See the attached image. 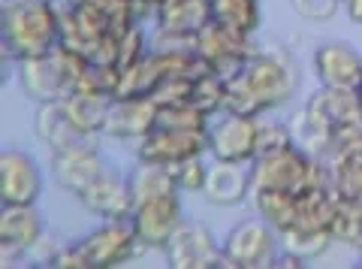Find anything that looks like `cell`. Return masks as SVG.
I'll use <instances>...</instances> for the list:
<instances>
[{
    "label": "cell",
    "mask_w": 362,
    "mask_h": 269,
    "mask_svg": "<svg viewBox=\"0 0 362 269\" xmlns=\"http://www.w3.org/2000/svg\"><path fill=\"white\" fill-rule=\"evenodd\" d=\"M356 103H359V118H362V82H359V88H356Z\"/></svg>",
    "instance_id": "obj_39"
},
{
    "label": "cell",
    "mask_w": 362,
    "mask_h": 269,
    "mask_svg": "<svg viewBox=\"0 0 362 269\" xmlns=\"http://www.w3.org/2000/svg\"><path fill=\"white\" fill-rule=\"evenodd\" d=\"M175 176V185L181 194H202V188H206V178H209V164L202 158H187L175 166H169Z\"/></svg>",
    "instance_id": "obj_31"
},
{
    "label": "cell",
    "mask_w": 362,
    "mask_h": 269,
    "mask_svg": "<svg viewBox=\"0 0 362 269\" xmlns=\"http://www.w3.org/2000/svg\"><path fill=\"white\" fill-rule=\"evenodd\" d=\"M305 106L314 109L326 125L341 130L347 125H362L359 118V103H356V91L350 88H329V85H320L317 91L305 100Z\"/></svg>",
    "instance_id": "obj_21"
},
{
    "label": "cell",
    "mask_w": 362,
    "mask_h": 269,
    "mask_svg": "<svg viewBox=\"0 0 362 269\" xmlns=\"http://www.w3.org/2000/svg\"><path fill=\"white\" fill-rule=\"evenodd\" d=\"M166 263L175 269H218L223 263V251L211 230L202 221H181L173 239L166 242Z\"/></svg>",
    "instance_id": "obj_11"
},
{
    "label": "cell",
    "mask_w": 362,
    "mask_h": 269,
    "mask_svg": "<svg viewBox=\"0 0 362 269\" xmlns=\"http://www.w3.org/2000/svg\"><path fill=\"white\" fill-rule=\"evenodd\" d=\"M254 190H284V194H308L329 185V166L320 158H311L296 142L281 145L275 151L257 154L251 164Z\"/></svg>",
    "instance_id": "obj_3"
},
{
    "label": "cell",
    "mask_w": 362,
    "mask_h": 269,
    "mask_svg": "<svg viewBox=\"0 0 362 269\" xmlns=\"http://www.w3.org/2000/svg\"><path fill=\"white\" fill-rule=\"evenodd\" d=\"M223 263L233 269H266L278 266L281 257V233L266 218L239 221L221 242Z\"/></svg>",
    "instance_id": "obj_5"
},
{
    "label": "cell",
    "mask_w": 362,
    "mask_h": 269,
    "mask_svg": "<svg viewBox=\"0 0 362 269\" xmlns=\"http://www.w3.org/2000/svg\"><path fill=\"white\" fill-rule=\"evenodd\" d=\"M209 115L197 103H175V106H160V118L157 127H173V130H190V133H209Z\"/></svg>",
    "instance_id": "obj_29"
},
{
    "label": "cell",
    "mask_w": 362,
    "mask_h": 269,
    "mask_svg": "<svg viewBox=\"0 0 362 269\" xmlns=\"http://www.w3.org/2000/svg\"><path fill=\"white\" fill-rule=\"evenodd\" d=\"M341 9L354 25H362V0H341Z\"/></svg>",
    "instance_id": "obj_38"
},
{
    "label": "cell",
    "mask_w": 362,
    "mask_h": 269,
    "mask_svg": "<svg viewBox=\"0 0 362 269\" xmlns=\"http://www.w3.org/2000/svg\"><path fill=\"white\" fill-rule=\"evenodd\" d=\"M49 166H52V176H54V182H58V188H64L66 194H76V197L82 194L94 178H100L109 170L103 154H100V139L52 151Z\"/></svg>",
    "instance_id": "obj_14"
},
{
    "label": "cell",
    "mask_w": 362,
    "mask_h": 269,
    "mask_svg": "<svg viewBox=\"0 0 362 269\" xmlns=\"http://www.w3.org/2000/svg\"><path fill=\"white\" fill-rule=\"evenodd\" d=\"M251 203L259 218H266L278 233L296 227L299 215V194H284V190H251Z\"/></svg>",
    "instance_id": "obj_25"
},
{
    "label": "cell",
    "mask_w": 362,
    "mask_h": 269,
    "mask_svg": "<svg viewBox=\"0 0 362 269\" xmlns=\"http://www.w3.org/2000/svg\"><path fill=\"white\" fill-rule=\"evenodd\" d=\"M211 18V0H163L151 49H194V37Z\"/></svg>",
    "instance_id": "obj_7"
},
{
    "label": "cell",
    "mask_w": 362,
    "mask_h": 269,
    "mask_svg": "<svg viewBox=\"0 0 362 269\" xmlns=\"http://www.w3.org/2000/svg\"><path fill=\"white\" fill-rule=\"evenodd\" d=\"M33 133H37V139L49 151H61V149H70V145H82V142H97L100 139V137H90V133L76 127V121L66 115L61 100L37 103V112H33Z\"/></svg>",
    "instance_id": "obj_19"
},
{
    "label": "cell",
    "mask_w": 362,
    "mask_h": 269,
    "mask_svg": "<svg viewBox=\"0 0 362 269\" xmlns=\"http://www.w3.org/2000/svg\"><path fill=\"white\" fill-rule=\"evenodd\" d=\"M190 103H197L209 118L221 115L223 106H226V79H223V76H218V73H211V70L197 76Z\"/></svg>",
    "instance_id": "obj_30"
},
{
    "label": "cell",
    "mask_w": 362,
    "mask_h": 269,
    "mask_svg": "<svg viewBox=\"0 0 362 269\" xmlns=\"http://www.w3.org/2000/svg\"><path fill=\"white\" fill-rule=\"evenodd\" d=\"M54 266H58V269H90L88 261H85V254H82V248H78V242L61 245L58 257H54Z\"/></svg>",
    "instance_id": "obj_37"
},
{
    "label": "cell",
    "mask_w": 362,
    "mask_h": 269,
    "mask_svg": "<svg viewBox=\"0 0 362 269\" xmlns=\"http://www.w3.org/2000/svg\"><path fill=\"white\" fill-rule=\"evenodd\" d=\"M157 118H160V106L154 97H115L106 115L103 137L139 142L157 127Z\"/></svg>",
    "instance_id": "obj_16"
},
{
    "label": "cell",
    "mask_w": 362,
    "mask_h": 269,
    "mask_svg": "<svg viewBox=\"0 0 362 269\" xmlns=\"http://www.w3.org/2000/svg\"><path fill=\"white\" fill-rule=\"evenodd\" d=\"M18 85L33 103H49V100H64L82 88L90 70V61L82 52L70 46H58L40 58L18 61Z\"/></svg>",
    "instance_id": "obj_4"
},
{
    "label": "cell",
    "mask_w": 362,
    "mask_h": 269,
    "mask_svg": "<svg viewBox=\"0 0 362 269\" xmlns=\"http://www.w3.org/2000/svg\"><path fill=\"white\" fill-rule=\"evenodd\" d=\"M290 125L287 121H266L259 115V154L263 151H275L281 145H290Z\"/></svg>",
    "instance_id": "obj_35"
},
{
    "label": "cell",
    "mask_w": 362,
    "mask_h": 269,
    "mask_svg": "<svg viewBox=\"0 0 362 269\" xmlns=\"http://www.w3.org/2000/svg\"><path fill=\"white\" fill-rule=\"evenodd\" d=\"M335 245V233L329 227H320V230H290V233H281V251H287L293 257L308 266L317 257H323Z\"/></svg>",
    "instance_id": "obj_26"
},
{
    "label": "cell",
    "mask_w": 362,
    "mask_h": 269,
    "mask_svg": "<svg viewBox=\"0 0 362 269\" xmlns=\"http://www.w3.org/2000/svg\"><path fill=\"white\" fill-rule=\"evenodd\" d=\"M359 266H362V248H359Z\"/></svg>",
    "instance_id": "obj_40"
},
{
    "label": "cell",
    "mask_w": 362,
    "mask_h": 269,
    "mask_svg": "<svg viewBox=\"0 0 362 269\" xmlns=\"http://www.w3.org/2000/svg\"><path fill=\"white\" fill-rule=\"evenodd\" d=\"M194 76H166V79L154 88V100L157 106H175V103H187L194 97Z\"/></svg>",
    "instance_id": "obj_32"
},
{
    "label": "cell",
    "mask_w": 362,
    "mask_h": 269,
    "mask_svg": "<svg viewBox=\"0 0 362 269\" xmlns=\"http://www.w3.org/2000/svg\"><path fill=\"white\" fill-rule=\"evenodd\" d=\"M130 221L136 227V236H139L142 248L163 251L166 242L173 239V233L178 230V224L185 221V212H181V194L157 197V200H148V203L133 206Z\"/></svg>",
    "instance_id": "obj_15"
},
{
    "label": "cell",
    "mask_w": 362,
    "mask_h": 269,
    "mask_svg": "<svg viewBox=\"0 0 362 269\" xmlns=\"http://www.w3.org/2000/svg\"><path fill=\"white\" fill-rule=\"evenodd\" d=\"M259 46L254 42V33H242L230 25H221V21H209L197 37H194V52L199 55L211 73L230 79L242 70V67L251 61V55Z\"/></svg>",
    "instance_id": "obj_6"
},
{
    "label": "cell",
    "mask_w": 362,
    "mask_h": 269,
    "mask_svg": "<svg viewBox=\"0 0 362 269\" xmlns=\"http://www.w3.org/2000/svg\"><path fill=\"white\" fill-rule=\"evenodd\" d=\"M0 46L13 64L58 49L61 6L54 0H0Z\"/></svg>",
    "instance_id": "obj_2"
},
{
    "label": "cell",
    "mask_w": 362,
    "mask_h": 269,
    "mask_svg": "<svg viewBox=\"0 0 362 269\" xmlns=\"http://www.w3.org/2000/svg\"><path fill=\"white\" fill-rule=\"evenodd\" d=\"M78 248L90 269H115L130 263L142 251V242L130 218H106L97 230L78 239Z\"/></svg>",
    "instance_id": "obj_8"
},
{
    "label": "cell",
    "mask_w": 362,
    "mask_h": 269,
    "mask_svg": "<svg viewBox=\"0 0 362 269\" xmlns=\"http://www.w3.org/2000/svg\"><path fill=\"white\" fill-rule=\"evenodd\" d=\"M209 154V137L190 130H173V127H154L148 137L136 142V161L175 166L187 158H202Z\"/></svg>",
    "instance_id": "obj_12"
},
{
    "label": "cell",
    "mask_w": 362,
    "mask_h": 269,
    "mask_svg": "<svg viewBox=\"0 0 362 269\" xmlns=\"http://www.w3.org/2000/svg\"><path fill=\"white\" fill-rule=\"evenodd\" d=\"M302 73L296 58L287 49H257L251 61L235 76L226 79V106L223 112L235 115H266L287 106L299 91Z\"/></svg>",
    "instance_id": "obj_1"
},
{
    "label": "cell",
    "mask_w": 362,
    "mask_h": 269,
    "mask_svg": "<svg viewBox=\"0 0 362 269\" xmlns=\"http://www.w3.org/2000/svg\"><path fill=\"white\" fill-rule=\"evenodd\" d=\"M61 251V242L52 233H42V239L28 251V263L30 266H54V257Z\"/></svg>",
    "instance_id": "obj_36"
},
{
    "label": "cell",
    "mask_w": 362,
    "mask_h": 269,
    "mask_svg": "<svg viewBox=\"0 0 362 269\" xmlns=\"http://www.w3.org/2000/svg\"><path fill=\"white\" fill-rule=\"evenodd\" d=\"M332 233H335V242L350 245V248H362V203L338 197Z\"/></svg>",
    "instance_id": "obj_28"
},
{
    "label": "cell",
    "mask_w": 362,
    "mask_h": 269,
    "mask_svg": "<svg viewBox=\"0 0 362 269\" xmlns=\"http://www.w3.org/2000/svg\"><path fill=\"white\" fill-rule=\"evenodd\" d=\"M314 73L320 85L356 91L362 82V55L344 40L320 42L314 49Z\"/></svg>",
    "instance_id": "obj_17"
},
{
    "label": "cell",
    "mask_w": 362,
    "mask_h": 269,
    "mask_svg": "<svg viewBox=\"0 0 362 269\" xmlns=\"http://www.w3.org/2000/svg\"><path fill=\"white\" fill-rule=\"evenodd\" d=\"M287 125H290V137H293V142H296L302 151H308L311 158H320V161L329 158V151H332V142H335V133H338V130L326 125V121L317 115L314 109L299 106V109L290 115Z\"/></svg>",
    "instance_id": "obj_22"
},
{
    "label": "cell",
    "mask_w": 362,
    "mask_h": 269,
    "mask_svg": "<svg viewBox=\"0 0 362 269\" xmlns=\"http://www.w3.org/2000/svg\"><path fill=\"white\" fill-rule=\"evenodd\" d=\"M254 182H251V164H233V161H214L209 164V178L202 194L211 206L230 209L239 206L251 197Z\"/></svg>",
    "instance_id": "obj_20"
},
{
    "label": "cell",
    "mask_w": 362,
    "mask_h": 269,
    "mask_svg": "<svg viewBox=\"0 0 362 269\" xmlns=\"http://www.w3.org/2000/svg\"><path fill=\"white\" fill-rule=\"evenodd\" d=\"M112 100H115V97L90 94V91H76L70 97H64L61 103L66 109V115L76 121L78 130L90 133V137H103V127H106V115H109Z\"/></svg>",
    "instance_id": "obj_24"
},
{
    "label": "cell",
    "mask_w": 362,
    "mask_h": 269,
    "mask_svg": "<svg viewBox=\"0 0 362 269\" xmlns=\"http://www.w3.org/2000/svg\"><path fill=\"white\" fill-rule=\"evenodd\" d=\"M259 0H211V16L221 25H230L242 33H257L259 28Z\"/></svg>",
    "instance_id": "obj_27"
},
{
    "label": "cell",
    "mask_w": 362,
    "mask_h": 269,
    "mask_svg": "<svg viewBox=\"0 0 362 269\" xmlns=\"http://www.w3.org/2000/svg\"><path fill=\"white\" fill-rule=\"evenodd\" d=\"M127 182H130L133 206L148 203V200H157V197L181 194L178 185H175L173 170H169V166H160V164H145V161H139V164H136L133 170H130Z\"/></svg>",
    "instance_id": "obj_23"
},
{
    "label": "cell",
    "mask_w": 362,
    "mask_h": 269,
    "mask_svg": "<svg viewBox=\"0 0 362 269\" xmlns=\"http://www.w3.org/2000/svg\"><path fill=\"white\" fill-rule=\"evenodd\" d=\"M290 9L305 21H329L338 16L341 0H290Z\"/></svg>",
    "instance_id": "obj_34"
},
{
    "label": "cell",
    "mask_w": 362,
    "mask_h": 269,
    "mask_svg": "<svg viewBox=\"0 0 362 269\" xmlns=\"http://www.w3.org/2000/svg\"><path fill=\"white\" fill-rule=\"evenodd\" d=\"M78 203L85 212L97 218H130L133 215V194H130V182L121 178L118 173L106 170L100 178H94L82 194H78Z\"/></svg>",
    "instance_id": "obj_18"
},
{
    "label": "cell",
    "mask_w": 362,
    "mask_h": 269,
    "mask_svg": "<svg viewBox=\"0 0 362 269\" xmlns=\"http://www.w3.org/2000/svg\"><path fill=\"white\" fill-rule=\"evenodd\" d=\"M151 52V40L142 33L139 25H133L127 33H121V46H118V67L127 70V67L139 64L145 55Z\"/></svg>",
    "instance_id": "obj_33"
},
{
    "label": "cell",
    "mask_w": 362,
    "mask_h": 269,
    "mask_svg": "<svg viewBox=\"0 0 362 269\" xmlns=\"http://www.w3.org/2000/svg\"><path fill=\"white\" fill-rule=\"evenodd\" d=\"M209 154L214 161L254 164L259 154V118L221 112L209 121Z\"/></svg>",
    "instance_id": "obj_9"
},
{
    "label": "cell",
    "mask_w": 362,
    "mask_h": 269,
    "mask_svg": "<svg viewBox=\"0 0 362 269\" xmlns=\"http://www.w3.org/2000/svg\"><path fill=\"white\" fill-rule=\"evenodd\" d=\"M42 194V170L33 154L6 149L0 154V206H37Z\"/></svg>",
    "instance_id": "obj_13"
},
{
    "label": "cell",
    "mask_w": 362,
    "mask_h": 269,
    "mask_svg": "<svg viewBox=\"0 0 362 269\" xmlns=\"http://www.w3.org/2000/svg\"><path fill=\"white\" fill-rule=\"evenodd\" d=\"M45 221L37 206H0V266L28 263V251L42 239Z\"/></svg>",
    "instance_id": "obj_10"
}]
</instances>
